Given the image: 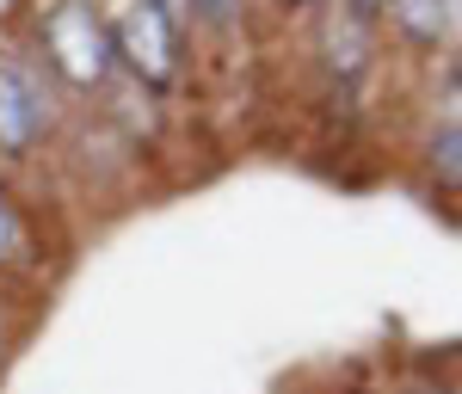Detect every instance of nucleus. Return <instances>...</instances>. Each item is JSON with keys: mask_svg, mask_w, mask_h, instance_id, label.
Instances as JSON below:
<instances>
[{"mask_svg": "<svg viewBox=\"0 0 462 394\" xmlns=\"http://www.w3.org/2000/svg\"><path fill=\"white\" fill-rule=\"evenodd\" d=\"M191 6H198V19H204V25H228V19L241 13V0H191Z\"/></svg>", "mask_w": 462, "mask_h": 394, "instance_id": "obj_7", "label": "nucleus"}, {"mask_svg": "<svg viewBox=\"0 0 462 394\" xmlns=\"http://www.w3.org/2000/svg\"><path fill=\"white\" fill-rule=\"evenodd\" d=\"M352 13H357V19H376V13H383V0H352Z\"/></svg>", "mask_w": 462, "mask_h": 394, "instance_id": "obj_9", "label": "nucleus"}, {"mask_svg": "<svg viewBox=\"0 0 462 394\" xmlns=\"http://www.w3.org/2000/svg\"><path fill=\"white\" fill-rule=\"evenodd\" d=\"M43 43H50V56H56V69L69 74L74 87H99L117 62V50H111V25L87 6V0H56L50 13H43Z\"/></svg>", "mask_w": 462, "mask_h": 394, "instance_id": "obj_1", "label": "nucleus"}, {"mask_svg": "<svg viewBox=\"0 0 462 394\" xmlns=\"http://www.w3.org/2000/svg\"><path fill=\"white\" fill-rule=\"evenodd\" d=\"M13 247V210H6V197H0V252Z\"/></svg>", "mask_w": 462, "mask_h": 394, "instance_id": "obj_8", "label": "nucleus"}, {"mask_svg": "<svg viewBox=\"0 0 462 394\" xmlns=\"http://www.w3.org/2000/svg\"><path fill=\"white\" fill-rule=\"evenodd\" d=\"M320 50H327V69L339 80H357L364 62H370V19H357L352 6H339L327 19V32H320Z\"/></svg>", "mask_w": 462, "mask_h": 394, "instance_id": "obj_4", "label": "nucleus"}, {"mask_svg": "<svg viewBox=\"0 0 462 394\" xmlns=\"http://www.w3.org/2000/svg\"><path fill=\"white\" fill-rule=\"evenodd\" d=\"M37 124H43V105H37V93L25 87V74L0 69V148L25 154L37 142Z\"/></svg>", "mask_w": 462, "mask_h": 394, "instance_id": "obj_3", "label": "nucleus"}, {"mask_svg": "<svg viewBox=\"0 0 462 394\" xmlns=\"http://www.w3.org/2000/svg\"><path fill=\"white\" fill-rule=\"evenodd\" d=\"M420 394H450V389H420Z\"/></svg>", "mask_w": 462, "mask_h": 394, "instance_id": "obj_10", "label": "nucleus"}, {"mask_svg": "<svg viewBox=\"0 0 462 394\" xmlns=\"http://www.w3.org/2000/svg\"><path fill=\"white\" fill-rule=\"evenodd\" d=\"M431 167H438L444 185L462 179V130H457V117H444V130L431 136Z\"/></svg>", "mask_w": 462, "mask_h": 394, "instance_id": "obj_6", "label": "nucleus"}, {"mask_svg": "<svg viewBox=\"0 0 462 394\" xmlns=\"http://www.w3.org/2000/svg\"><path fill=\"white\" fill-rule=\"evenodd\" d=\"M302 6H320V0H302Z\"/></svg>", "mask_w": 462, "mask_h": 394, "instance_id": "obj_11", "label": "nucleus"}, {"mask_svg": "<svg viewBox=\"0 0 462 394\" xmlns=\"http://www.w3.org/2000/svg\"><path fill=\"white\" fill-rule=\"evenodd\" d=\"M111 50L143 74V80H167V74L179 69V32H173V19H167V6H161V0H136V6L117 19Z\"/></svg>", "mask_w": 462, "mask_h": 394, "instance_id": "obj_2", "label": "nucleus"}, {"mask_svg": "<svg viewBox=\"0 0 462 394\" xmlns=\"http://www.w3.org/2000/svg\"><path fill=\"white\" fill-rule=\"evenodd\" d=\"M383 6L413 43H444L450 37V0H383Z\"/></svg>", "mask_w": 462, "mask_h": 394, "instance_id": "obj_5", "label": "nucleus"}]
</instances>
